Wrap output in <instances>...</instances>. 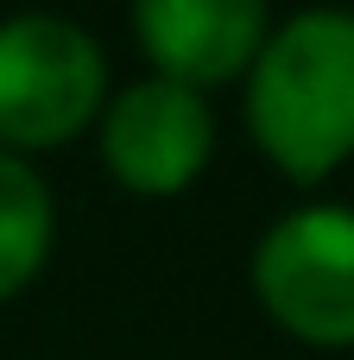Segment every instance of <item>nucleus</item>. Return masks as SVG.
Masks as SVG:
<instances>
[{
  "label": "nucleus",
  "instance_id": "1",
  "mask_svg": "<svg viewBox=\"0 0 354 360\" xmlns=\"http://www.w3.org/2000/svg\"><path fill=\"white\" fill-rule=\"evenodd\" d=\"M241 114L266 165L317 190L354 158V13L304 6L279 19L241 76Z\"/></svg>",
  "mask_w": 354,
  "mask_h": 360
},
{
  "label": "nucleus",
  "instance_id": "2",
  "mask_svg": "<svg viewBox=\"0 0 354 360\" xmlns=\"http://www.w3.org/2000/svg\"><path fill=\"white\" fill-rule=\"evenodd\" d=\"M108 51L63 13L0 19V152L38 158L95 133L108 108Z\"/></svg>",
  "mask_w": 354,
  "mask_h": 360
},
{
  "label": "nucleus",
  "instance_id": "3",
  "mask_svg": "<svg viewBox=\"0 0 354 360\" xmlns=\"http://www.w3.org/2000/svg\"><path fill=\"white\" fill-rule=\"evenodd\" d=\"M253 297L304 348H354V209L298 202L285 209L247 259Z\"/></svg>",
  "mask_w": 354,
  "mask_h": 360
},
{
  "label": "nucleus",
  "instance_id": "4",
  "mask_svg": "<svg viewBox=\"0 0 354 360\" xmlns=\"http://www.w3.org/2000/svg\"><path fill=\"white\" fill-rule=\"evenodd\" d=\"M95 158L127 196L171 202L215 158V108L190 82L139 76L108 95V108L95 120Z\"/></svg>",
  "mask_w": 354,
  "mask_h": 360
},
{
  "label": "nucleus",
  "instance_id": "5",
  "mask_svg": "<svg viewBox=\"0 0 354 360\" xmlns=\"http://www.w3.org/2000/svg\"><path fill=\"white\" fill-rule=\"evenodd\" d=\"M127 19L152 76L215 95L241 82L260 57L272 32V0H127Z\"/></svg>",
  "mask_w": 354,
  "mask_h": 360
},
{
  "label": "nucleus",
  "instance_id": "6",
  "mask_svg": "<svg viewBox=\"0 0 354 360\" xmlns=\"http://www.w3.org/2000/svg\"><path fill=\"white\" fill-rule=\"evenodd\" d=\"M57 247V196L44 171L19 152H0V304L38 285Z\"/></svg>",
  "mask_w": 354,
  "mask_h": 360
}]
</instances>
